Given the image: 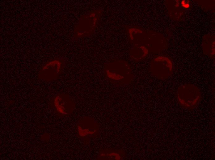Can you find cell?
Instances as JSON below:
<instances>
[{
  "label": "cell",
  "instance_id": "1",
  "mask_svg": "<svg viewBox=\"0 0 215 160\" xmlns=\"http://www.w3.org/2000/svg\"><path fill=\"white\" fill-rule=\"evenodd\" d=\"M177 98L178 102L182 108L192 110L197 106L200 101V91L198 87L193 84H183L178 89Z\"/></svg>",
  "mask_w": 215,
  "mask_h": 160
},
{
  "label": "cell",
  "instance_id": "5",
  "mask_svg": "<svg viewBox=\"0 0 215 160\" xmlns=\"http://www.w3.org/2000/svg\"><path fill=\"white\" fill-rule=\"evenodd\" d=\"M77 130L79 137L84 139H88L96 134L98 129L94 119L90 117H85L79 121Z\"/></svg>",
  "mask_w": 215,
  "mask_h": 160
},
{
  "label": "cell",
  "instance_id": "4",
  "mask_svg": "<svg viewBox=\"0 0 215 160\" xmlns=\"http://www.w3.org/2000/svg\"><path fill=\"white\" fill-rule=\"evenodd\" d=\"M62 70L61 62L58 60L48 62L43 66L40 71L38 78L41 80L50 82L57 79Z\"/></svg>",
  "mask_w": 215,
  "mask_h": 160
},
{
  "label": "cell",
  "instance_id": "2",
  "mask_svg": "<svg viewBox=\"0 0 215 160\" xmlns=\"http://www.w3.org/2000/svg\"><path fill=\"white\" fill-rule=\"evenodd\" d=\"M51 107L59 116H67L72 113L75 107L73 100L69 96L64 94L56 95L52 100Z\"/></svg>",
  "mask_w": 215,
  "mask_h": 160
},
{
  "label": "cell",
  "instance_id": "3",
  "mask_svg": "<svg viewBox=\"0 0 215 160\" xmlns=\"http://www.w3.org/2000/svg\"><path fill=\"white\" fill-rule=\"evenodd\" d=\"M151 67L153 75L161 80L169 78L173 74V65L169 59L160 57L155 59Z\"/></svg>",
  "mask_w": 215,
  "mask_h": 160
}]
</instances>
